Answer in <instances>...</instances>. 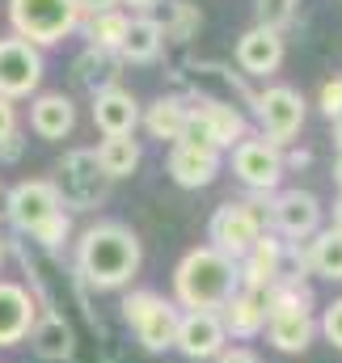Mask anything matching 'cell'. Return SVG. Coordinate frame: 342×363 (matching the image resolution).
<instances>
[{
	"instance_id": "1",
	"label": "cell",
	"mask_w": 342,
	"mask_h": 363,
	"mask_svg": "<svg viewBox=\"0 0 342 363\" xmlns=\"http://www.w3.org/2000/svg\"><path fill=\"white\" fill-rule=\"evenodd\" d=\"M140 258H144L140 254V237L127 224H114V220L85 228V237L77 245V267L101 291L131 283L136 271H140Z\"/></svg>"
},
{
	"instance_id": "2",
	"label": "cell",
	"mask_w": 342,
	"mask_h": 363,
	"mask_svg": "<svg viewBox=\"0 0 342 363\" xmlns=\"http://www.w3.org/2000/svg\"><path fill=\"white\" fill-rule=\"evenodd\" d=\"M237 262L224 258L220 250L211 245H199L190 250L182 262H177V274H173V291L186 308H224L233 296H237Z\"/></svg>"
},
{
	"instance_id": "3",
	"label": "cell",
	"mask_w": 342,
	"mask_h": 363,
	"mask_svg": "<svg viewBox=\"0 0 342 363\" xmlns=\"http://www.w3.org/2000/svg\"><path fill=\"white\" fill-rule=\"evenodd\" d=\"M4 211H9V220L21 233L38 237L43 245H60L68 237V216H64V203H60L55 182L34 178V182L13 186L9 199H4Z\"/></svg>"
},
{
	"instance_id": "4",
	"label": "cell",
	"mask_w": 342,
	"mask_h": 363,
	"mask_svg": "<svg viewBox=\"0 0 342 363\" xmlns=\"http://www.w3.org/2000/svg\"><path fill=\"white\" fill-rule=\"evenodd\" d=\"M9 26L17 38L43 51V47L64 43L81 26V13L72 0H9Z\"/></svg>"
},
{
	"instance_id": "5",
	"label": "cell",
	"mask_w": 342,
	"mask_h": 363,
	"mask_svg": "<svg viewBox=\"0 0 342 363\" xmlns=\"http://www.w3.org/2000/svg\"><path fill=\"white\" fill-rule=\"evenodd\" d=\"M246 140V118L241 110L224 106V101H211V97H199L194 106H186V131L177 144H203V148H237Z\"/></svg>"
},
{
	"instance_id": "6",
	"label": "cell",
	"mask_w": 342,
	"mask_h": 363,
	"mask_svg": "<svg viewBox=\"0 0 342 363\" xmlns=\"http://www.w3.org/2000/svg\"><path fill=\"white\" fill-rule=\"evenodd\" d=\"M123 317L127 325L136 330V338L148 347V351H170L173 347V334H177V308L170 300H161L157 291H131L123 300Z\"/></svg>"
},
{
	"instance_id": "7",
	"label": "cell",
	"mask_w": 342,
	"mask_h": 363,
	"mask_svg": "<svg viewBox=\"0 0 342 363\" xmlns=\"http://www.w3.org/2000/svg\"><path fill=\"white\" fill-rule=\"evenodd\" d=\"M254 114L262 123V140H270L279 148L292 135H300V127H304V97L292 85H270L266 93L254 97Z\"/></svg>"
},
{
	"instance_id": "8",
	"label": "cell",
	"mask_w": 342,
	"mask_h": 363,
	"mask_svg": "<svg viewBox=\"0 0 342 363\" xmlns=\"http://www.w3.org/2000/svg\"><path fill=\"white\" fill-rule=\"evenodd\" d=\"M43 85V51L17 34L0 38V97H30Z\"/></svg>"
},
{
	"instance_id": "9",
	"label": "cell",
	"mask_w": 342,
	"mask_h": 363,
	"mask_svg": "<svg viewBox=\"0 0 342 363\" xmlns=\"http://www.w3.org/2000/svg\"><path fill=\"white\" fill-rule=\"evenodd\" d=\"M258 237H262V216L250 203H224L211 216V250H220L233 262H241L250 254V245Z\"/></svg>"
},
{
	"instance_id": "10",
	"label": "cell",
	"mask_w": 342,
	"mask_h": 363,
	"mask_svg": "<svg viewBox=\"0 0 342 363\" xmlns=\"http://www.w3.org/2000/svg\"><path fill=\"white\" fill-rule=\"evenodd\" d=\"M106 174L97 169V157L89 152V148H77V152H68L64 157V165H60V182H55V190H60V203L64 207H93L97 199H101V186H106Z\"/></svg>"
},
{
	"instance_id": "11",
	"label": "cell",
	"mask_w": 342,
	"mask_h": 363,
	"mask_svg": "<svg viewBox=\"0 0 342 363\" xmlns=\"http://www.w3.org/2000/svg\"><path fill=\"white\" fill-rule=\"evenodd\" d=\"M224 321L220 313L211 308H190L186 317H177V334H173V347L186 355V359H216L224 351Z\"/></svg>"
},
{
	"instance_id": "12",
	"label": "cell",
	"mask_w": 342,
	"mask_h": 363,
	"mask_svg": "<svg viewBox=\"0 0 342 363\" xmlns=\"http://www.w3.org/2000/svg\"><path fill=\"white\" fill-rule=\"evenodd\" d=\"M283 64V30H270V26H250L241 38H237V68L246 77H275Z\"/></svg>"
},
{
	"instance_id": "13",
	"label": "cell",
	"mask_w": 342,
	"mask_h": 363,
	"mask_svg": "<svg viewBox=\"0 0 342 363\" xmlns=\"http://www.w3.org/2000/svg\"><path fill=\"white\" fill-rule=\"evenodd\" d=\"M233 169L254 190H275L279 178H283V157L270 140H241L233 148Z\"/></svg>"
},
{
	"instance_id": "14",
	"label": "cell",
	"mask_w": 342,
	"mask_h": 363,
	"mask_svg": "<svg viewBox=\"0 0 342 363\" xmlns=\"http://www.w3.org/2000/svg\"><path fill=\"white\" fill-rule=\"evenodd\" d=\"M270 220H275V228H279L283 237L300 241V237H313V233H317V224H321V203H317V194H309V190H283V194H275V203H270Z\"/></svg>"
},
{
	"instance_id": "15",
	"label": "cell",
	"mask_w": 342,
	"mask_h": 363,
	"mask_svg": "<svg viewBox=\"0 0 342 363\" xmlns=\"http://www.w3.org/2000/svg\"><path fill=\"white\" fill-rule=\"evenodd\" d=\"M93 123H97L101 135H136V123H140L136 93L118 89V85L93 93Z\"/></svg>"
},
{
	"instance_id": "16",
	"label": "cell",
	"mask_w": 342,
	"mask_h": 363,
	"mask_svg": "<svg viewBox=\"0 0 342 363\" xmlns=\"http://www.w3.org/2000/svg\"><path fill=\"white\" fill-rule=\"evenodd\" d=\"M34 330V296L21 283L0 279V347H17Z\"/></svg>"
},
{
	"instance_id": "17",
	"label": "cell",
	"mask_w": 342,
	"mask_h": 363,
	"mask_svg": "<svg viewBox=\"0 0 342 363\" xmlns=\"http://www.w3.org/2000/svg\"><path fill=\"white\" fill-rule=\"evenodd\" d=\"M170 174H173V182L186 186V190L211 186L216 174H220V152H216V148H203V144H173Z\"/></svg>"
},
{
	"instance_id": "18",
	"label": "cell",
	"mask_w": 342,
	"mask_h": 363,
	"mask_svg": "<svg viewBox=\"0 0 342 363\" xmlns=\"http://www.w3.org/2000/svg\"><path fill=\"white\" fill-rule=\"evenodd\" d=\"M72 127H77V106H72V97H64V93H43V97H34V106H30V131H34L38 140H64Z\"/></svg>"
},
{
	"instance_id": "19",
	"label": "cell",
	"mask_w": 342,
	"mask_h": 363,
	"mask_svg": "<svg viewBox=\"0 0 342 363\" xmlns=\"http://www.w3.org/2000/svg\"><path fill=\"white\" fill-rule=\"evenodd\" d=\"M266 330H270L275 351H283V355H296V351H304L313 342L309 308H275V313H266Z\"/></svg>"
},
{
	"instance_id": "20",
	"label": "cell",
	"mask_w": 342,
	"mask_h": 363,
	"mask_svg": "<svg viewBox=\"0 0 342 363\" xmlns=\"http://www.w3.org/2000/svg\"><path fill=\"white\" fill-rule=\"evenodd\" d=\"M220 321H224V334H237V338H254L258 330L266 325V291H258V287H246V291H237V296L224 304Z\"/></svg>"
},
{
	"instance_id": "21",
	"label": "cell",
	"mask_w": 342,
	"mask_h": 363,
	"mask_svg": "<svg viewBox=\"0 0 342 363\" xmlns=\"http://www.w3.org/2000/svg\"><path fill=\"white\" fill-rule=\"evenodd\" d=\"M161 47H165L161 21L148 17V13H140V17L127 21V38H123V47H118V60H127V64H153V60L161 55Z\"/></svg>"
},
{
	"instance_id": "22",
	"label": "cell",
	"mask_w": 342,
	"mask_h": 363,
	"mask_svg": "<svg viewBox=\"0 0 342 363\" xmlns=\"http://www.w3.org/2000/svg\"><path fill=\"white\" fill-rule=\"evenodd\" d=\"M241 262H246V287L266 291L270 283H279V267H283V241H275L270 233H262L254 245H250V254H246Z\"/></svg>"
},
{
	"instance_id": "23",
	"label": "cell",
	"mask_w": 342,
	"mask_h": 363,
	"mask_svg": "<svg viewBox=\"0 0 342 363\" xmlns=\"http://www.w3.org/2000/svg\"><path fill=\"white\" fill-rule=\"evenodd\" d=\"M93 157H97V169L114 182V178H131L140 169V157L144 152H140V140L136 135H106Z\"/></svg>"
},
{
	"instance_id": "24",
	"label": "cell",
	"mask_w": 342,
	"mask_h": 363,
	"mask_svg": "<svg viewBox=\"0 0 342 363\" xmlns=\"http://www.w3.org/2000/svg\"><path fill=\"white\" fill-rule=\"evenodd\" d=\"M118 68H123V60H118L114 51L85 47V55L77 60V81H81L89 93H101V89H110V85H118V77H123Z\"/></svg>"
},
{
	"instance_id": "25",
	"label": "cell",
	"mask_w": 342,
	"mask_h": 363,
	"mask_svg": "<svg viewBox=\"0 0 342 363\" xmlns=\"http://www.w3.org/2000/svg\"><path fill=\"white\" fill-rule=\"evenodd\" d=\"M144 127H148L153 140L177 144L182 131H186V101H177V97H157V101L148 106V114H144Z\"/></svg>"
},
{
	"instance_id": "26",
	"label": "cell",
	"mask_w": 342,
	"mask_h": 363,
	"mask_svg": "<svg viewBox=\"0 0 342 363\" xmlns=\"http://www.w3.org/2000/svg\"><path fill=\"white\" fill-rule=\"evenodd\" d=\"M127 13L123 9H106V13H93L85 26L89 34V47H101V51H114L118 55V47H123V38H127Z\"/></svg>"
},
{
	"instance_id": "27",
	"label": "cell",
	"mask_w": 342,
	"mask_h": 363,
	"mask_svg": "<svg viewBox=\"0 0 342 363\" xmlns=\"http://www.w3.org/2000/svg\"><path fill=\"white\" fill-rule=\"evenodd\" d=\"M34 351L43 359H68L72 355V330L64 317H43V325H34Z\"/></svg>"
},
{
	"instance_id": "28",
	"label": "cell",
	"mask_w": 342,
	"mask_h": 363,
	"mask_svg": "<svg viewBox=\"0 0 342 363\" xmlns=\"http://www.w3.org/2000/svg\"><path fill=\"white\" fill-rule=\"evenodd\" d=\"M309 262L321 279H342V233L326 228V233H313V245H309Z\"/></svg>"
},
{
	"instance_id": "29",
	"label": "cell",
	"mask_w": 342,
	"mask_h": 363,
	"mask_svg": "<svg viewBox=\"0 0 342 363\" xmlns=\"http://www.w3.org/2000/svg\"><path fill=\"white\" fill-rule=\"evenodd\" d=\"M173 21H161V30H165V38H190L199 26H203V17H199V9L190 4V0H173L170 4Z\"/></svg>"
},
{
	"instance_id": "30",
	"label": "cell",
	"mask_w": 342,
	"mask_h": 363,
	"mask_svg": "<svg viewBox=\"0 0 342 363\" xmlns=\"http://www.w3.org/2000/svg\"><path fill=\"white\" fill-rule=\"evenodd\" d=\"M296 4H300V0H258V26L283 30V26L296 17Z\"/></svg>"
},
{
	"instance_id": "31",
	"label": "cell",
	"mask_w": 342,
	"mask_h": 363,
	"mask_svg": "<svg viewBox=\"0 0 342 363\" xmlns=\"http://www.w3.org/2000/svg\"><path fill=\"white\" fill-rule=\"evenodd\" d=\"M317 106H321V114H326L330 123H342V77H334V81H326V85H321Z\"/></svg>"
},
{
	"instance_id": "32",
	"label": "cell",
	"mask_w": 342,
	"mask_h": 363,
	"mask_svg": "<svg viewBox=\"0 0 342 363\" xmlns=\"http://www.w3.org/2000/svg\"><path fill=\"white\" fill-rule=\"evenodd\" d=\"M321 330H326V338H330V342L342 351V300H334V304L326 308V317H321Z\"/></svg>"
},
{
	"instance_id": "33",
	"label": "cell",
	"mask_w": 342,
	"mask_h": 363,
	"mask_svg": "<svg viewBox=\"0 0 342 363\" xmlns=\"http://www.w3.org/2000/svg\"><path fill=\"white\" fill-rule=\"evenodd\" d=\"M9 135H17V106H13L9 97H0V144H4Z\"/></svg>"
},
{
	"instance_id": "34",
	"label": "cell",
	"mask_w": 342,
	"mask_h": 363,
	"mask_svg": "<svg viewBox=\"0 0 342 363\" xmlns=\"http://www.w3.org/2000/svg\"><path fill=\"white\" fill-rule=\"evenodd\" d=\"M216 363H258L254 351H246V347H233V351H220Z\"/></svg>"
},
{
	"instance_id": "35",
	"label": "cell",
	"mask_w": 342,
	"mask_h": 363,
	"mask_svg": "<svg viewBox=\"0 0 342 363\" xmlns=\"http://www.w3.org/2000/svg\"><path fill=\"white\" fill-rule=\"evenodd\" d=\"M77 4V13H106V9H118V0H72Z\"/></svg>"
},
{
	"instance_id": "36",
	"label": "cell",
	"mask_w": 342,
	"mask_h": 363,
	"mask_svg": "<svg viewBox=\"0 0 342 363\" xmlns=\"http://www.w3.org/2000/svg\"><path fill=\"white\" fill-rule=\"evenodd\" d=\"M118 4H131V9H140V13H148V9H153L157 0H118Z\"/></svg>"
},
{
	"instance_id": "37",
	"label": "cell",
	"mask_w": 342,
	"mask_h": 363,
	"mask_svg": "<svg viewBox=\"0 0 342 363\" xmlns=\"http://www.w3.org/2000/svg\"><path fill=\"white\" fill-rule=\"evenodd\" d=\"M334 233H342V194H338V203H334Z\"/></svg>"
},
{
	"instance_id": "38",
	"label": "cell",
	"mask_w": 342,
	"mask_h": 363,
	"mask_svg": "<svg viewBox=\"0 0 342 363\" xmlns=\"http://www.w3.org/2000/svg\"><path fill=\"white\" fill-rule=\"evenodd\" d=\"M334 182H338V190H342V152H338V161H334Z\"/></svg>"
},
{
	"instance_id": "39",
	"label": "cell",
	"mask_w": 342,
	"mask_h": 363,
	"mask_svg": "<svg viewBox=\"0 0 342 363\" xmlns=\"http://www.w3.org/2000/svg\"><path fill=\"white\" fill-rule=\"evenodd\" d=\"M334 144H338V152H342V123H334Z\"/></svg>"
}]
</instances>
